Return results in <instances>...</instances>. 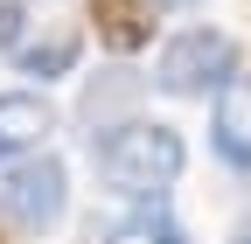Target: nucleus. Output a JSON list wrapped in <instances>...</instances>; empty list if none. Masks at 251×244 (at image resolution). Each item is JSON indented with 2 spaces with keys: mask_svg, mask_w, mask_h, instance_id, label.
Returning a JSON list of instances; mask_svg holds the SVG:
<instances>
[{
  "mask_svg": "<svg viewBox=\"0 0 251 244\" xmlns=\"http://www.w3.org/2000/svg\"><path fill=\"white\" fill-rule=\"evenodd\" d=\"M91 154H98V174L112 181V195H126V202H161V195L175 189L188 146H181L175 126H161V119H126V126H112L105 140H91Z\"/></svg>",
  "mask_w": 251,
  "mask_h": 244,
  "instance_id": "f257e3e1",
  "label": "nucleus"
},
{
  "mask_svg": "<svg viewBox=\"0 0 251 244\" xmlns=\"http://www.w3.org/2000/svg\"><path fill=\"white\" fill-rule=\"evenodd\" d=\"M63 209H70V174H63L56 154H21L7 174H0V217L21 223V230H49L63 223Z\"/></svg>",
  "mask_w": 251,
  "mask_h": 244,
  "instance_id": "7ed1b4c3",
  "label": "nucleus"
},
{
  "mask_svg": "<svg viewBox=\"0 0 251 244\" xmlns=\"http://www.w3.org/2000/svg\"><path fill=\"white\" fill-rule=\"evenodd\" d=\"M91 244H188V237H181V223H175V217H161L153 202H140L133 217H126V223H112L105 237L91 230Z\"/></svg>",
  "mask_w": 251,
  "mask_h": 244,
  "instance_id": "1a4fd4ad",
  "label": "nucleus"
},
{
  "mask_svg": "<svg viewBox=\"0 0 251 244\" xmlns=\"http://www.w3.org/2000/svg\"><path fill=\"white\" fill-rule=\"evenodd\" d=\"M161 7H196V0H161Z\"/></svg>",
  "mask_w": 251,
  "mask_h": 244,
  "instance_id": "9d476101",
  "label": "nucleus"
},
{
  "mask_svg": "<svg viewBox=\"0 0 251 244\" xmlns=\"http://www.w3.org/2000/svg\"><path fill=\"white\" fill-rule=\"evenodd\" d=\"M153 7L161 0H91V21H98V42H112L119 56H133L153 42Z\"/></svg>",
  "mask_w": 251,
  "mask_h": 244,
  "instance_id": "0eeeda50",
  "label": "nucleus"
},
{
  "mask_svg": "<svg viewBox=\"0 0 251 244\" xmlns=\"http://www.w3.org/2000/svg\"><path fill=\"white\" fill-rule=\"evenodd\" d=\"M230 77H237V42L224 28H188V35H175L161 49V70H153V84L168 98H209Z\"/></svg>",
  "mask_w": 251,
  "mask_h": 244,
  "instance_id": "f03ea898",
  "label": "nucleus"
},
{
  "mask_svg": "<svg viewBox=\"0 0 251 244\" xmlns=\"http://www.w3.org/2000/svg\"><path fill=\"white\" fill-rule=\"evenodd\" d=\"M237 244H251V223H244V230H237Z\"/></svg>",
  "mask_w": 251,
  "mask_h": 244,
  "instance_id": "9b49d317",
  "label": "nucleus"
},
{
  "mask_svg": "<svg viewBox=\"0 0 251 244\" xmlns=\"http://www.w3.org/2000/svg\"><path fill=\"white\" fill-rule=\"evenodd\" d=\"M216 154H224L230 168H251V77H230L224 91H216Z\"/></svg>",
  "mask_w": 251,
  "mask_h": 244,
  "instance_id": "423d86ee",
  "label": "nucleus"
},
{
  "mask_svg": "<svg viewBox=\"0 0 251 244\" xmlns=\"http://www.w3.org/2000/svg\"><path fill=\"white\" fill-rule=\"evenodd\" d=\"M56 133V112L28 91H0V161H21Z\"/></svg>",
  "mask_w": 251,
  "mask_h": 244,
  "instance_id": "39448f33",
  "label": "nucleus"
},
{
  "mask_svg": "<svg viewBox=\"0 0 251 244\" xmlns=\"http://www.w3.org/2000/svg\"><path fill=\"white\" fill-rule=\"evenodd\" d=\"M133 105H140V77H133V70H105L98 84L84 91V126H91V140L112 133V126H126L119 112H133Z\"/></svg>",
  "mask_w": 251,
  "mask_h": 244,
  "instance_id": "6e6552de",
  "label": "nucleus"
},
{
  "mask_svg": "<svg viewBox=\"0 0 251 244\" xmlns=\"http://www.w3.org/2000/svg\"><path fill=\"white\" fill-rule=\"evenodd\" d=\"M0 49H7V63H14L21 77H42V84H49V77H70V70H77L84 35H77L70 21H21Z\"/></svg>",
  "mask_w": 251,
  "mask_h": 244,
  "instance_id": "20e7f679",
  "label": "nucleus"
}]
</instances>
